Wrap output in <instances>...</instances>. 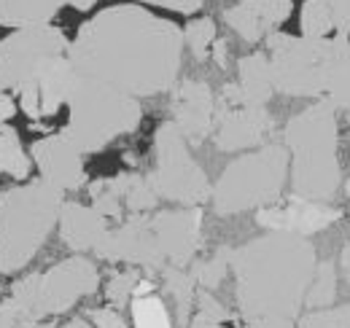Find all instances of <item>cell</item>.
<instances>
[{
	"label": "cell",
	"mask_w": 350,
	"mask_h": 328,
	"mask_svg": "<svg viewBox=\"0 0 350 328\" xmlns=\"http://www.w3.org/2000/svg\"><path fill=\"white\" fill-rule=\"evenodd\" d=\"M68 59L81 79L130 97L170 92L183 62V30L143 5H111L79 27Z\"/></svg>",
	"instance_id": "obj_1"
},
{
	"label": "cell",
	"mask_w": 350,
	"mask_h": 328,
	"mask_svg": "<svg viewBox=\"0 0 350 328\" xmlns=\"http://www.w3.org/2000/svg\"><path fill=\"white\" fill-rule=\"evenodd\" d=\"M318 253L307 237L269 232L234 250V301L245 320H299Z\"/></svg>",
	"instance_id": "obj_2"
},
{
	"label": "cell",
	"mask_w": 350,
	"mask_h": 328,
	"mask_svg": "<svg viewBox=\"0 0 350 328\" xmlns=\"http://www.w3.org/2000/svg\"><path fill=\"white\" fill-rule=\"evenodd\" d=\"M283 137L291 156V194L312 202H332L342 186L337 111L326 100H318L288 119Z\"/></svg>",
	"instance_id": "obj_3"
},
{
	"label": "cell",
	"mask_w": 350,
	"mask_h": 328,
	"mask_svg": "<svg viewBox=\"0 0 350 328\" xmlns=\"http://www.w3.org/2000/svg\"><path fill=\"white\" fill-rule=\"evenodd\" d=\"M62 202V191L41 178L0 191V275L30 266L54 232Z\"/></svg>",
	"instance_id": "obj_4"
},
{
	"label": "cell",
	"mask_w": 350,
	"mask_h": 328,
	"mask_svg": "<svg viewBox=\"0 0 350 328\" xmlns=\"http://www.w3.org/2000/svg\"><path fill=\"white\" fill-rule=\"evenodd\" d=\"M140 119L143 108L135 97L108 83L79 76V83L68 100V124L62 132L87 156L103 151L122 135L135 132L140 126Z\"/></svg>",
	"instance_id": "obj_5"
},
{
	"label": "cell",
	"mask_w": 350,
	"mask_h": 328,
	"mask_svg": "<svg viewBox=\"0 0 350 328\" xmlns=\"http://www.w3.org/2000/svg\"><path fill=\"white\" fill-rule=\"evenodd\" d=\"M288 148L280 143H269L237 156L226 164L213 186V210L219 215H240L278 205L288 183Z\"/></svg>",
	"instance_id": "obj_6"
},
{
	"label": "cell",
	"mask_w": 350,
	"mask_h": 328,
	"mask_svg": "<svg viewBox=\"0 0 350 328\" xmlns=\"http://www.w3.org/2000/svg\"><path fill=\"white\" fill-rule=\"evenodd\" d=\"M97 288H100L97 266L84 256H73L57 261L46 272H33L14 280L8 288V299L27 318L49 320L70 312L84 296L97 293Z\"/></svg>",
	"instance_id": "obj_7"
},
{
	"label": "cell",
	"mask_w": 350,
	"mask_h": 328,
	"mask_svg": "<svg viewBox=\"0 0 350 328\" xmlns=\"http://www.w3.org/2000/svg\"><path fill=\"white\" fill-rule=\"evenodd\" d=\"M264 43H267L272 83L278 94L323 100L329 68L337 51V36L334 38H305V36H288L278 30Z\"/></svg>",
	"instance_id": "obj_8"
},
{
	"label": "cell",
	"mask_w": 350,
	"mask_h": 328,
	"mask_svg": "<svg viewBox=\"0 0 350 328\" xmlns=\"http://www.w3.org/2000/svg\"><path fill=\"white\" fill-rule=\"evenodd\" d=\"M159 200L180 207L211 202L213 183L189 151V143L173 122H165L154 135V169L146 175Z\"/></svg>",
	"instance_id": "obj_9"
},
{
	"label": "cell",
	"mask_w": 350,
	"mask_h": 328,
	"mask_svg": "<svg viewBox=\"0 0 350 328\" xmlns=\"http://www.w3.org/2000/svg\"><path fill=\"white\" fill-rule=\"evenodd\" d=\"M68 49L70 41L54 25L22 27L0 41V70L11 89L19 92L27 83L38 81L57 59L68 57Z\"/></svg>",
	"instance_id": "obj_10"
},
{
	"label": "cell",
	"mask_w": 350,
	"mask_h": 328,
	"mask_svg": "<svg viewBox=\"0 0 350 328\" xmlns=\"http://www.w3.org/2000/svg\"><path fill=\"white\" fill-rule=\"evenodd\" d=\"M92 253L100 261L143 266L148 272H162L167 266V258L157 243L148 215H130L127 221H122V226L108 229Z\"/></svg>",
	"instance_id": "obj_11"
},
{
	"label": "cell",
	"mask_w": 350,
	"mask_h": 328,
	"mask_svg": "<svg viewBox=\"0 0 350 328\" xmlns=\"http://www.w3.org/2000/svg\"><path fill=\"white\" fill-rule=\"evenodd\" d=\"M89 200H92V207L105 221H122L127 213L130 215H146L159 202L148 178L140 175V172H122V175H113V178L94 180L89 186Z\"/></svg>",
	"instance_id": "obj_12"
},
{
	"label": "cell",
	"mask_w": 350,
	"mask_h": 328,
	"mask_svg": "<svg viewBox=\"0 0 350 328\" xmlns=\"http://www.w3.org/2000/svg\"><path fill=\"white\" fill-rule=\"evenodd\" d=\"M272 129V119L267 108H254L243 102L216 100V124H213V143L219 151H254L262 148Z\"/></svg>",
	"instance_id": "obj_13"
},
{
	"label": "cell",
	"mask_w": 350,
	"mask_h": 328,
	"mask_svg": "<svg viewBox=\"0 0 350 328\" xmlns=\"http://www.w3.org/2000/svg\"><path fill=\"white\" fill-rule=\"evenodd\" d=\"M342 221V210L332 202H312L302 197H288L286 202L269 205L256 210V223L267 232H286V234H299V237H312L318 232H326Z\"/></svg>",
	"instance_id": "obj_14"
},
{
	"label": "cell",
	"mask_w": 350,
	"mask_h": 328,
	"mask_svg": "<svg viewBox=\"0 0 350 328\" xmlns=\"http://www.w3.org/2000/svg\"><path fill=\"white\" fill-rule=\"evenodd\" d=\"M30 159L38 167L41 180L49 186L65 191H79L87 183V169H84V154L76 148V143L65 135H46L30 146Z\"/></svg>",
	"instance_id": "obj_15"
},
{
	"label": "cell",
	"mask_w": 350,
	"mask_h": 328,
	"mask_svg": "<svg viewBox=\"0 0 350 328\" xmlns=\"http://www.w3.org/2000/svg\"><path fill=\"white\" fill-rule=\"evenodd\" d=\"M151 229L167 264L189 266L202 243V210L200 207L162 210L151 218Z\"/></svg>",
	"instance_id": "obj_16"
},
{
	"label": "cell",
	"mask_w": 350,
	"mask_h": 328,
	"mask_svg": "<svg viewBox=\"0 0 350 328\" xmlns=\"http://www.w3.org/2000/svg\"><path fill=\"white\" fill-rule=\"evenodd\" d=\"M173 119L183 140L189 146H202L213 135L216 124V97L213 89L205 81H180L173 89V102H170Z\"/></svg>",
	"instance_id": "obj_17"
},
{
	"label": "cell",
	"mask_w": 350,
	"mask_h": 328,
	"mask_svg": "<svg viewBox=\"0 0 350 328\" xmlns=\"http://www.w3.org/2000/svg\"><path fill=\"white\" fill-rule=\"evenodd\" d=\"M79 83V73L70 65L68 57L57 59L38 81L27 83L25 89H19V108L22 113H27L30 119H49L54 116L62 105H68L73 89Z\"/></svg>",
	"instance_id": "obj_18"
},
{
	"label": "cell",
	"mask_w": 350,
	"mask_h": 328,
	"mask_svg": "<svg viewBox=\"0 0 350 328\" xmlns=\"http://www.w3.org/2000/svg\"><path fill=\"white\" fill-rule=\"evenodd\" d=\"M291 0H240L224 11V22L245 43H262L291 16Z\"/></svg>",
	"instance_id": "obj_19"
},
{
	"label": "cell",
	"mask_w": 350,
	"mask_h": 328,
	"mask_svg": "<svg viewBox=\"0 0 350 328\" xmlns=\"http://www.w3.org/2000/svg\"><path fill=\"white\" fill-rule=\"evenodd\" d=\"M57 226H59L62 243L76 253L94 250L108 232V221L92 205H81V202H62Z\"/></svg>",
	"instance_id": "obj_20"
},
{
	"label": "cell",
	"mask_w": 350,
	"mask_h": 328,
	"mask_svg": "<svg viewBox=\"0 0 350 328\" xmlns=\"http://www.w3.org/2000/svg\"><path fill=\"white\" fill-rule=\"evenodd\" d=\"M234 83H237V94H240L243 105L264 108L275 94L269 57L262 54V51L240 57L237 59V81Z\"/></svg>",
	"instance_id": "obj_21"
},
{
	"label": "cell",
	"mask_w": 350,
	"mask_h": 328,
	"mask_svg": "<svg viewBox=\"0 0 350 328\" xmlns=\"http://www.w3.org/2000/svg\"><path fill=\"white\" fill-rule=\"evenodd\" d=\"M59 8L57 0H0V25L14 30L51 25Z\"/></svg>",
	"instance_id": "obj_22"
},
{
	"label": "cell",
	"mask_w": 350,
	"mask_h": 328,
	"mask_svg": "<svg viewBox=\"0 0 350 328\" xmlns=\"http://www.w3.org/2000/svg\"><path fill=\"white\" fill-rule=\"evenodd\" d=\"M323 100L340 113H350V36H337V51L329 68Z\"/></svg>",
	"instance_id": "obj_23"
},
{
	"label": "cell",
	"mask_w": 350,
	"mask_h": 328,
	"mask_svg": "<svg viewBox=\"0 0 350 328\" xmlns=\"http://www.w3.org/2000/svg\"><path fill=\"white\" fill-rule=\"evenodd\" d=\"M162 283H165V293L173 299L175 304V320L180 326L191 323V307L197 299V283L191 277V272H186V266H173L167 264L162 272Z\"/></svg>",
	"instance_id": "obj_24"
},
{
	"label": "cell",
	"mask_w": 350,
	"mask_h": 328,
	"mask_svg": "<svg viewBox=\"0 0 350 328\" xmlns=\"http://www.w3.org/2000/svg\"><path fill=\"white\" fill-rule=\"evenodd\" d=\"M33 159L25 154V146L19 140V132L14 126H0V175H8L19 183L30 178Z\"/></svg>",
	"instance_id": "obj_25"
},
{
	"label": "cell",
	"mask_w": 350,
	"mask_h": 328,
	"mask_svg": "<svg viewBox=\"0 0 350 328\" xmlns=\"http://www.w3.org/2000/svg\"><path fill=\"white\" fill-rule=\"evenodd\" d=\"M130 318H132L130 323L132 328H175L170 307H167V301L157 290L132 296Z\"/></svg>",
	"instance_id": "obj_26"
},
{
	"label": "cell",
	"mask_w": 350,
	"mask_h": 328,
	"mask_svg": "<svg viewBox=\"0 0 350 328\" xmlns=\"http://www.w3.org/2000/svg\"><path fill=\"white\" fill-rule=\"evenodd\" d=\"M340 290V275H337V264L334 261H318L312 283L307 288L305 310H323L332 307Z\"/></svg>",
	"instance_id": "obj_27"
},
{
	"label": "cell",
	"mask_w": 350,
	"mask_h": 328,
	"mask_svg": "<svg viewBox=\"0 0 350 328\" xmlns=\"http://www.w3.org/2000/svg\"><path fill=\"white\" fill-rule=\"evenodd\" d=\"M232 258H234V247L224 245L213 256H208L202 261H194L191 264V277H194L197 288L216 290L229 277V272H232Z\"/></svg>",
	"instance_id": "obj_28"
},
{
	"label": "cell",
	"mask_w": 350,
	"mask_h": 328,
	"mask_svg": "<svg viewBox=\"0 0 350 328\" xmlns=\"http://www.w3.org/2000/svg\"><path fill=\"white\" fill-rule=\"evenodd\" d=\"M299 27L305 38H329L334 33L332 8L326 0H305L299 14Z\"/></svg>",
	"instance_id": "obj_29"
},
{
	"label": "cell",
	"mask_w": 350,
	"mask_h": 328,
	"mask_svg": "<svg viewBox=\"0 0 350 328\" xmlns=\"http://www.w3.org/2000/svg\"><path fill=\"white\" fill-rule=\"evenodd\" d=\"M140 275H137V269H122V272H113L111 277H108V283H105V299H108V304L111 307H130L132 296H135V290L140 286Z\"/></svg>",
	"instance_id": "obj_30"
},
{
	"label": "cell",
	"mask_w": 350,
	"mask_h": 328,
	"mask_svg": "<svg viewBox=\"0 0 350 328\" xmlns=\"http://www.w3.org/2000/svg\"><path fill=\"white\" fill-rule=\"evenodd\" d=\"M213 41H216V22L208 19V16L191 19L183 27V46H189L197 59H205L208 57V49L213 46Z\"/></svg>",
	"instance_id": "obj_31"
},
{
	"label": "cell",
	"mask_w": 350,
	"mask_h": 328,
	"mask_svg": "<svg viewBox=\"0 0 350 328\" xmlns=\"http://www.w3.org/2000/svg\"><path fill=\"white\" fill-rule=\"evenodd\" d=\"M297 328H350V304L307 310L299 315Z\"/></svg>",
	"instance_id": "obj_32"
},
{
	"label": "cell",
	"mask_w": 350,
	"mask_h": 328,
	"mask_svg": "<svg viewBox=\"0 0 350 328\" xmlns=\"http://www.w3.org/2000/svg\"><path fill=\"white\" fill-rule=\"evenodd\" d=\"M194 307H197V315L211 318V320H216V323H229V320H234V312H229V310L221 304L219 299L213 296V290H202V288H197Z\"/></svg>",
	"instance_id": "obj_33"
},
{
	"label": "cell",
	"mask_w": 350,
	"mask_h": 328,
	"mask_svg": "<svg viewBox=\"0 0 350 328\" xmlns=\"http://www.w3.org/2000/svg\"><path fill=\"white\" fill-rule=\"evenodd\" d=\"M87 320L92 328H132L116 307H94L87 312Z\"/></svg>",
	"instance_id": "obj_34"
},
{
	"label": "cell",
	"mask_w": 350,
	"mask_h": 328,
	"mask_svg": "<svg viewBox=\"0 0 350 328\" xmlns=\"http://www.w3.org/2000/svg\"><path fill=\"white\" fill-rule=\"evenodd\" d=\"M332 8L334 19V33L337 36H350V0H326Z\"/></svg>",
	"instance_id": "obj_35"
},
{
	"label": "cell",
	"mask_w": 350,
	"mask_h": 328,
	"mask_svg": "<svg viewBox=\"0 0 350 328\" xmlns=\"http://www.w3.org/2000/svg\"><path fill=\"white\" fill-rule=\"evenodd\" d=\"M146 5H159V8H170L175 14H194L205 5V0H137Z\"/></svg>",
	"instance_id": "obj_36"
},
{
	"label": "cell",
	"mask_w": 350,
	"mask_h": 328,
	"mask_svg": "<svg viewBox=\"0 0 350 328\" xmlns=\"http://www.w3.org/2000/svg\"><path fill=\"white\" fill-rule=\"evenodd\" d=\"M16 116V102L8 94H0V126Z\"/></svg>",
	"instance_id": "obj_37"
},
{
	"label": "cell",
	"mask_w": 350,
	"mask_h": 328,
	"mask_svg": "<svg viewBox=\"0 0 350 328\" xmlns=\"http://www.w3.org/2000/svg\"><path fill=\"white\" fill-rule=\"evenodd\" d=\"M189 328H226V323H216V320H211V318L194 315V318H191V323H189Z\"/></svg>",
	"instance_id": "obj_38"
},
{
	"label": "cell",
	"mask_w": 350,
	"mask_h": 328,
	"mask_svg": "<svg viewBox=\"0 0 350 328\" xmlns=\"http://www.w3.org/2000/svg\"><path fill=\"white\" fill-rule=\"evenodd\" d=\"M340 269H342V277L350 283V240L345 243L342 253H340Z\"/></svg>",
	"instance_id": "obj_39"
},
{
	"label": "cell",
	"mask_w": 350,
	"mask_h": 328,
	"mask_svg": "<svg viewBox=\"0 0 350 328\" xmlns=\"http://www.w3.org/2000/svg\"><path fill=\"white\" fill-rule=\"evenodd\" d=\"M59 5H70V8H76V11H89L97 0H57Z\"/></svg>",
	"instance_id": "obj_40"
},
{
	"label": "cell",
	"mask_w": 350,
	"mask_h": 328,
	"mask_svg": "<svg viewBox=\"0 0 350 328\" xmlns=\"http://www.w3.org/2000/svg\"><path fill=\"white\" fill-rule=\"evenodd\" d=\"M57 328H92V323H89L87 318H73V320H68V323H62V326Z\"/></svg>",
	"instance_id": "obj_41"
},
{
	"label": "cell",
	"mask_w": 350,
	"mask_h": 328,
	"mask_svg": "<svg viewBox=\"0 0 350 328\" xmlns=\"http://www.w3.org/2000/svg\"><path fill=\"white\" fill-rule=\"evenodd\" d=\"M213 57H216V62H219V65H224V62H226V43L221 41L219 46L213 49Z\"/></svg>",
	"instance_id": "obj_42"
},
{
	"label": "cell",
	"mask_w": 350,
	"mask_h": 328,
	"mask_svg": "<svg viewBox=\"0 0 350 328\" xmlns=\"http://www.w3.org/2000/svg\"><path fill=\"white\" fill-rule=\"evenodd\" d=\"M8 89H11V83H8V79H5V73L0 70V94H5Z\"/></svg>",
	"instance_id": "obj_43"
},
{
	"label": "cell",
	"mask_w": 350,
	"mask_h": 328,
	"mask_svg": "<svg viewBox=\"0 0 350 328\" xmlns=\"http://www.w3.org/2000/svg\"><path fill=\"white\" fill-rule=\"evenodd\" d=\"M345 194H348V200H350V178L345 180Z\"/></svg>",
	"instance_id": "obj_44"
},
{
	"label": "cell",
	"mask_w": 350,
	"mask_h": 328,
	"mask_svg": "<svg viewBox=\"0 0 350 328\" xmlns=\"http://www.w3.org/2000/svg\"><path fill=\"white\" fill-rule=\"evenodd\" d=\"M348 124H350V113H348Z\"/></svg>",
	"instance_id": "obj_45"
},
{
	"label": "cell",
	"mask_w": 350,
	"mask_h": 328,
	"mask_svg": "<svg viewBox=\"0 0 350 328\" xmlns=\"http://www.w3.org/2000/svg\"><path fill=\"white\" fill-rule=\"evenodd\" d=\"M0 299H3V293H0Z\"/></svg>",
	"instance_id": "obj_46"
}]
</instances>
